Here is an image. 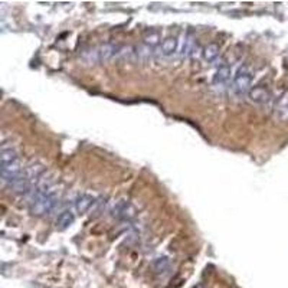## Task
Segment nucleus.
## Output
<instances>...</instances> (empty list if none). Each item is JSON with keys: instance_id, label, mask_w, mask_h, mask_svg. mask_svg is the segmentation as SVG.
<instances>
[{"instance_id": "f257e3e1", "label": "nucleus", "mask_w": 288, "mask_h": 288, "mask_svg": "<svg viewBox=\"0 0 288 288\" xmlns=\"http://www.w3.org/2000/svg\"><path fill=\"white\" fill-rule=\"evenodd\" d=\"M56 205H58V194L52 191L33 202H29V210L33 216H45L56 208Z\"/></svg>"}, {"instance_id": "f03ea898", "label": "nucleus", "mask_w": 288, "mask_h": 288, "mask_svg": "<svg viewBox=\"0 0 288 288\" xmlns=\"http://www.w3.org/2000/svg\"><path fill=\"white\" fill-rule=\"evenodd\" d=\"M251 84H252V72L248 66H240L238 72L234 77V91L237 94H245L251 91Z\"/></svg>"}, {"instance_id": "7ed1b4c3", "label": "nucleus", "mask_w": 288, "mask_h": 288, "mask_svg": "<svg viewBox=\"0 0 288 288\" xmlns=\"http://www.w3.org/2000/svg\"><path fill=\"white\" fill-rule=\"evenodd\" d=\"M120 52H121V47L120 45L107 44V45H101L99 48L93 49L88 55H90V61H93V62H102V61H108V59L114 58Z\"/></svg>"}, {"instance_id": "20e7f679", "label": "nucleus", "mask_w": 288, "mask_h": 288, "mask_svg": "<svg viewBox=\"0 0 288 288\" xmlns=\"http://www.w3.org/2000/svg\"><path fill=\"white\" fill-rule=\"evenodd\" d=\"M134 213H136L134 208L128 202H126V200L118 202L114 206V209H112V215L115 218H118V219H130V218L134 216Z\"/></svg>"}, {"instance_id": "39448f33", "label": "nucleus", "mask_w": 288, "mask_h": 288, "mask_svg": "<svg viewBox=\"0 0 288 288\" xmlns=\"http://www.w3.org/2000/svg\"><path fill=\"white\" fill-rule=\"evenodd\" d=\"M231 68L228 65H222L218 68V71L213 75V84L215 85H225L229 80H231Z\"/></svg>"}, {"instance_id": "423d86ee", "label": "nucleus", "mask_w": 288, "mask_h": 288, "mask_svg": "<svg viewBox=\"0 0 288 288\" xmlns=\"http://www.w3.org/2000/svg\"><path fill=\"white\" fill-rule=\"evenodd\" d=\"M94 202H96V199L93 196H90V194H81L75 200V209H77L78 213H85V212L90 210V208L94 205Z\"/></svg>"}, {"instance_id": "0eeeda50", "label": "nucleus", "mask_w": 288, "mask_h": 288, "mask_svg": "<svg viewBox=\"0 0 288 288\" xmlns=\"http://www.w3.org/2000/svg\"><path fill=\"white\" fill-rule=\"evenodd\" d=\"M248 96H249V98L254 102H258V104H264V102H268L270 101V93L264 87H255V88H252L248 93Z\"/></svg>"}, {"instance_id": "6e6552de", "label": "nucleus", "mask_w": 288, "mask_h": 288, "mask_svg": "<svg viewBox=\"0 0 288 288\" xmlns=\"http://www.w3.org/2000/svg\"><path fill=\"white\" fill-rule=\"evenodd\" d=\"M74 221H75V215L71 210H64L56 219V228L58 229H66L74 224Z\"/></svg>"}, {"instance_id": "1a4fd4ad", "label": "nucleus", "mask_w": 288, "mask_h": 288, "mask_svg": "<svg viewBox=\"0 0 288 288\" xmlns=\"http://www.w3.org/2000/svg\"><path fill=\"white\" fill-rule=\"evenodd\" d=\"M177 47H179L177 39L173 38V36H169V38H166V39L163 41V44H161V53H163L164 56H170V55H173V53L177 50Z\"/></svg>"}, {"instance_id": "9d476101", "label": "nucleus", "mask_w": 288, "mask_h": 288, "mask_svg": "<svg viewBox=\"0 0 288 288\" xmlns=\"http://www.w3.org/2000/svg\"><path fill=\"white\" fill-rule=\"evenodd\" d=\"M19 160V156L16 153L15 148H3L1 153H0V164L4 166V164H10L13 161H17Z\"/></svg>"}, {"instance_id": "9b49d317", "label": "nucleus", "mask_w": 288, "mask_h": 288, "mask_svg": "<svg viewBox=\"0 0 288 288\" xmlns=\"http://www.w3.org/2000/svg\"><path fill=\"white\" fill-rule=\"evenodd\" d=\"M219 55V45L218 44H209L206 48L203 49V58L208 62H212L218 58Z\"/></svg>"}, {"instance_id": "f8f14e48", "label": "nucleus", "mask_w": 288, "mask_h": 288, "mask_svg": "<svg viewBox=\"0 0 288 288\" xmlns=\"http://www.w3.org/2000/svg\"><path fill=\"white\" fill-rule=\"evenodd\" d=\"M170 267V262L166 256H161V258H157L153 264V268L157 274H164Z\"/></svg>"}, {"instance_id": "ddd939ff", "label": "nucleus", "mask_w": 288, "mask_h": 288, "mask_svg": "<svg viewBox=\"0 0 288 288\" xmlns=\"http://www.w3.org/2000/svg\"><path fill=\"white\" fill-rule=\"evenodd\" d=\"M160 41V35L159 32H150L145 38H144V44L148 47V48H154Z\"/></svg>"}, {"instance_id": "4468645a", "label": "nucleus", "mask_w": 288, "mask_h": 288, "mask_svg": "<svg viewBox=\"0 0 288 288\" xmlns=\"http://www.w3.org/2000/svg\"><path fill=\"white\" fill-rule=\"evenodd\" d=\"M192 47H193V38L189 35V36H186V39H185V44H183V48H182V55H183V56L189 55V53L192 52Z\"/></svg>"}, {"instance_id": "2eb2a0df", "label": "nucleus", "mask_w": 288, "mask_h": 288, "mask_svg": "<svg viewBox=\"0 0 288 288\" xmlns=\"http://www.w3.org/2000/svg\"><path fill=\"white\" fill-rule=\"evenodd\" d=\"M193 288H200V287H193Z\"/></svg>"}]
</instances>
